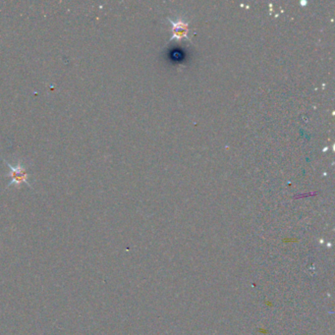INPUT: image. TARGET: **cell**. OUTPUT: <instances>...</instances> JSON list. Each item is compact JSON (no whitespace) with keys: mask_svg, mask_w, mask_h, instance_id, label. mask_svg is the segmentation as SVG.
I'll return each mask as SVG.
<instances>
[{"mask_svg":"<svg viewBox=\"0 0 335 335\" xmlns=\"http://www.w3.org/2000/svg\"><path fill=\"white\" fill-rule=\"evenodd\" d=\"M7 163V166L10 168L11 172H10V177L12 178V181L9 183V186L15 184V185H21L22 183H26L28 184V176L29 174L26 173L25 171V167L22 166V165H16V166H13L11 165L10 163L6 162ZM29 185V184H28Z\"/></svg>","mask_w":335,"mask_h":335,"instance_id":"cell-1","label":"cell"},{"mask_svg":"<svg viewBox=\"0 0 335 335\" xmlns=\"http://www.w3.org/2000/svg\"><path fill=\"white\" fill-rule=\"evenodd\" d=\"M175 37L180 38V37H185L187 34V26L184 23H176L174 24V29H173Z\"/></svg>","mask_w":335,"mask_h":335,"instance_id":"cell-2","label":"cell"}]
</instances>
